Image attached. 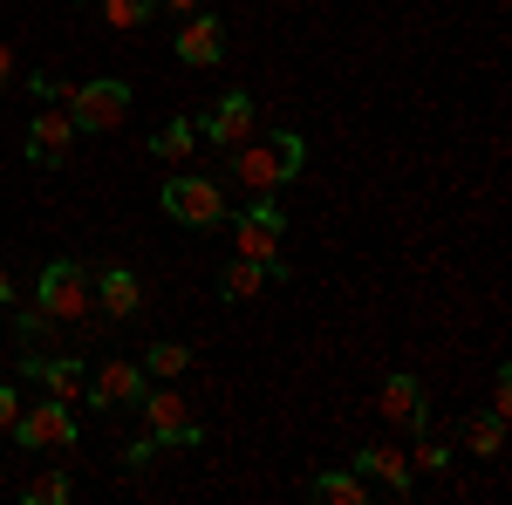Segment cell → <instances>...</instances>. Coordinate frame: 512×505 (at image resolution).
Listing matches in <instances>:
<instances>
[{"instance_id":"6da1fadb","label":"cell","mask_w":512,"mask_h":505,"mask_svg":"<svg viewBox=\"0 0 512 505\" xmlns=\"http://www.w3.org/2000/svg\"><path fill=\"white\" fill-rule=\"evenodd\" d=\"M308 164V144L294 130H274V137H246L233 144V178L246 185L253 198H274L280 185H294V171Z\"/></svg>"},{"instance_id":"7a4b0ae2","label":"cell","mask_w":512,"mask_h":505,"mask_svg":"<svg viewBox=\"0 0 512 505\" xmlns=\"http://www.w3.org/2000/svg\"><path fill=\"white\" fill-rule=\"evenodd\" d=\"M89 301H96L89 273H82L76 260H48V273H41V287H35V308L55 314V321L69 328V321H89Z\"/></svg>"},{"instance_id":"3957f363","label":"cell","mask_w":512,"mask_h":505,"mask_svg":"<svg viewBox=\"0 0 512 505\" xmlns=\"http://www.w3.org/2000/svg\"><path fill=\"white\" fill-rule=\"evenodd\" d=\"M14 444L21 451H76V410L69 403H21V417H14Z\"/></svg>"},{"instance_id":"277c9868","label":"cell","mask_w":512,"mask_h":505,"mask_svg":"<svg viewBox=\"0 0 512 505\" xmlns=\"http://www.w3.org/2000/svg\"><path fill=\"white\" fill-rule=\"evenodd\" d=\"M233 239H239V253H246V260H260V267L287 273V260H280L287 219H280V205H274V198H253V205H246V212L233 219Z\"/></svg>"},{"instance_id":"5b68a950","label":"cell","mask_w":512,"mask_h":505,"mask_svg":"<svg viewBox=\"0 0 512 505\" xmlns=\"http://www.w3.org/2000/svg\"><path fill=\"white\" fill-rule=\"evenodd\" d=\"M164 212L178 219V226H219L226 219V192L212 185V178H192V171H178V178H164Z\"/></svg>"},{"instance_id":"8992f818","label":"cell","mask_w":512,"mask_h":505,"mask_svg":"<svg viewBox=\"0 0 512 505\" xmlns=\"http://www.w3.org/2000/svg\"><path fill=\"white\" fill-rule=\"evenodd\" d=\"M137 410H144V430H151L158 444H205V424L192 417V403H185L178 389H144Z\"/></svg>"},{"instance_id":"52a82bcc","label":"cell","mask_w":512,"mask_h":505,"mask_svg":"<svg viewBox=\"0 0 512 505\" xmlns=\"http://www.w3.org/2000/svg\"><path fill=\"white\" fill-rule=\"evenodd\" d=\"M69 117H76V130H123L130 89L123 82H82V89H69Z\"/></svg>"},{"instance_id":"ba28073f","label":"cell","mask_w":512,"mask_h":505,"mask_svg":"<svg viewBox=\"0 0 512 505\" xmlns=\"http://www.w3.org/2000/svg\"><path fill=\"white\" fill-rule=\"evenodd\" d=\"M144 389H151V376H144V362H123V355H110V362L96 369V383L82 389V396H89L96 410H130V403H137Z\"/></svg>"},{"instance_id":"9c48e42d","label":"cell","mask_w":512,"mask_h":505,"mask_svg":"<svg viewBox=\"0 0 512 505\" xmlns=\"http://www.w3.org/2000/svg\"><path fill=\"white\" fill-rule=\"evenodd\" d=\"M69 151H76V117L69 110H41L28 123V164L55 171V164H69Z\"/></svg>"},{"instance_id":"30bf717a","label":"cell","mask_w":512,"mask_h":505,"mask_svg":"<svg viewBox=\"0 0 512 505\" xmlns=\"http://www.w3.org/2000/svg\"><path fill=\"white\" fill-rule=\"evenodd\" d=\"M21 376H35L55 403H82V389H89V369L69 355H21Z\"/></svg>"},{"instance_id":"8fae6325","label":"cell","mask_w":512,"mask_h":505,"mask_svg":"<svg viewBox=\"0 0 512 505\" xmlns=\"http://www.w3.org/2000/svg\"><path fill=\"white\" fill-rule=\"evenodd\" d=\"M383 417H390L396 430H417V437H424V424H431V403H424V383H417L410 369H396L390 383H383Z\"/></svg>"},{"instance_id":"7c38bea8","label":"cell","mask_w":512,"mask_h":505,"mask_svg":"<svg viewBox=\"0 0 512 505\" xmlns=\"http://www.w3.org/2000/svg\"><path fill=\"white\" fill-rule=\"evenodd\" d=\"M198 137H212L219 151H233V144H246L253 137V96L246 89H233V96H219V110L198 123Z\"/></svg>"},{"instance_id":"4fadbf2b","label":"cell","mask_w":512,"mask_h":505,"mask_svg":"<svg viewBox=\"0 0 512 505\" xmlns=\"http://www.w3.org/2000/svg\"><path fill=\"white\" fill-rule=\"evenodd\" d=\"M219 55H226V28H219L205 7H192V21L178 28V62H185V69H212Z\"/></svg>"},{"instance_id":"5bb4252c","label":"cell","mask_w":512,"mask_h":505,"mask_svg":"<svg viewBox=\"0 0 512 505\" xmlns=\"http://www.w3.org/2000/svg\"><path fill=\"white\" fill-rule=\"evenodd\" d=\"M355 471L383 478V485H390V499H410V458H403L396 444H362V451H355Z\"/></svg>"},{"instance_id":"9a60e30c","label":"cell","mask_w":512,"mask_h":505,"mask_svg":"<svg viewBox=\"0 0 512 505\" xmlns=\"http://www.w3.org/2000/svg\"><path fill=\"white\" fill-rule=\"evenodd\" d=\"M96 308L110 314V321H123V314H137V308H144V280H137L130 267H110L103 280H96Z\"/></svg>"},{"instance_id":"2e32d148","label":"cell","mask_w":512,"mask_h":505,"mask_svg":"<svg viewBox=\"0 0 512 505\" xmlns=\"http://www.w3.org/2000/svg\"><path fill=\"white\" fill-rule=\"evenodd\" d=\"M267 280H287V273H274V267H260V260L239 253V260L219 267V294H226V301H253V294H267Z\"/></svg>"},{"instance_id":"e0dca14e","label":"cell","mask_w":512,"mask_h":505,"mask_svg":"<svg viewBox=\"0 0 512 505\" xmlns=\"http://www.w3.org/2000/svg\"><path fill=\"white\" fill-rule=\"evenodd\" d=\"M14 328H21V355H48V349H62V321H55V314L21 308V314H14Z\"/></svg>"},{"instance_id":"ac0fdd59","label":"cell","mask_w":512,"mask_h":505,"mask_svg":"<svg viewBox=\"0 0 512 505\" xmlns=\"http://www.w3.org/2000/svg\"><path fill=\"white\" fill-rule=\"evenodd\" d=\"M458 444H465L472 458H499V444H506V417H492V410H485V417H465V424H458Z\"/></svg>"},{"instance_id":"d6986e66","label":"cell","mask_w":512,"mask_h":505,"mask_svg":"<svg viewBox=\"0 0 512 505\" xmlns=\"http://www.w3.org/2000/svg\"><path fill=\"white\" fill-rule=\"evenodd\" d=\"M308 499H321V505H362V471H321L315 485H308Z\"/></svg>"},{"instance_id":"ffe728a7","label":"cell","mask_w":512,"mask_h":505,"mask_svg":"<svg viewBox=\"0 0 512 505\" xmlns=\"http://www.w3.org/2000/svg\"><path fill=\"white\" fill-rule=\"evenodd\" d=\"M185 369H192V349H185V342H151V349H144V376H158V383L185 376Z\"/></svg>"},{"instance_id":"44dd1931","label":"cell","mask_w":512,"mask_h":505,"mask_svg":"<svg viewBox=\"0 0 512 505\" xmlns=\"http://www.w3.org/2000/svg\"><path fill=\"white\" fill-rule=\"evenodd\" d=\"M192 144H198V123L192 117H171L158 130V137H151V151L164 157V164H178V157H192Z\"/></svg>"},{"instance_id":"7402d4cb","label":"cell","mask_w":512,"mask_h":505,"mask_svg":"<svg viewBox=\"0 0 512 505\" xmlns=\"http://www.w3.org/2000/svg\"><path fill=\"white\" fill-rule=\"evenodd\" d=\"M69 471H41V478H28V492H21V505H69Z\"/></svg>"},{"instance_id":"603a6c76","label":"cell","mask_w":512,"mask_h":505,"mask_svg":"<svg viewBox=\"0 0 512 505\" xmlns=\"http://www.w3.org/2000/svg\"><path fill=\"white\" fill-rule=\"evenodd\" d=\"M151 14H158V7H151V0H103V21H110V28H117V35H130V28H144V21H151Z\"/></svg>"},{"instance_id":"cb8c5ba5","label":"cell","mask_w":512,"mask_h":505,"mask_svg":"<svg viewBox=\"0 0 512 505\" xmlns=\"http://www.w3.org/2000/svg\"><path fill=\"white\" fill-rule=\"evenodd\" d=\"M158 451H164V444L151 437V430H144V437H130V444H123V465H130V471H144L151 458H158Z\"/></svg>"},{"instance_id":"d4e9b609","label":"cell","mask_w":512,"mask_h":505,"mask_svg":"<svg viewBox=\"0 0 512 505\" xmlns=\"http://www.w3.org/2000/svg\"><path fill=\"white\" fill-rule=\"evenodd\" d=\"M417 465H424V471H451V451H444V444H431V437H424V444H417Z\"/></svg>"},{"instance_id":"484cf974","label":"cell","mask_w":512,"mask_h":505,"mask_svg":"<svg viewBox=\"0 0 512 505\" xmlns=\"http://www.w3.org/2000/svg\"><path fill=\"white\" fill-rule=\"evenodd\" d=\"M492 417H512V376L506 369L492 376Z\"/></svg>"},{"instance_id":"4316f807","label":"cell","mask_w":512,"mask_h":505,"mask_svg":"<svg viewBox=\"0 0 512 505\" xmlns=\"http://www.w3.org/2000/svg\"><path fill=\"white\" fill-rule=\"evenodd\" d=\"M14 417H21V389H14V383H0V430L14 424Z\"/></svg>"},{"instance_id":"83f0119b","label":"cell","mask_w":512,"mask_h":505,"mask_svg":"<svg viewBox=\"0 0 512 505\" xmlns=\"http://www.w3.org/2000/svg\"><path fill=\"white\" fill-rule=\"evenodd\" d=\"M7 82H14V48L0 41V96H7Z\"/></svg>"},{"instance_id":"f1b7e54d","label":"cell","mask_w":512,"mask_h":505,"mask_svg":"<svg viewBox=\"0 0 512 505\" xmlns=\"http://www.w3.org/2000/svg\"><path fill=\"white\" fill-rule=\"evenodd\" d=\"M151 7H171V14H192V7H205V0H151Z\"/></svg>"},{"instance_id":"f546056e","label":"cell","mask_w":512,"mask_h":505,"mask_svg":"<svg viewBox=\"0 0 512 505\" xmlns=\"http://www.w3.org/2000/svg\"><path fill=\"white\" fill-rule=\"evenodd\" d=\"M14 308V280H7V273H0V314Z\"/></svg>"}]
</instances>
